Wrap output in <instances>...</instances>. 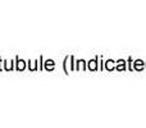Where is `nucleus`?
Here are the masks:
<instances>
[{"mask_svg":"<svg viewBox=\"0 0 146 128\" xmlns=\"http://www.w3.org/2000/svg\"><path fill=\"white\" fill-rule=\"evenodd\" d=\"M90 68H91V69H95V68H96V65H95V60H92V62L90 63Z\"/></svg>","mask_w":146,"mask_h":128,"instance_id":"obj_1","label":"nucleus"}]
</instances>
